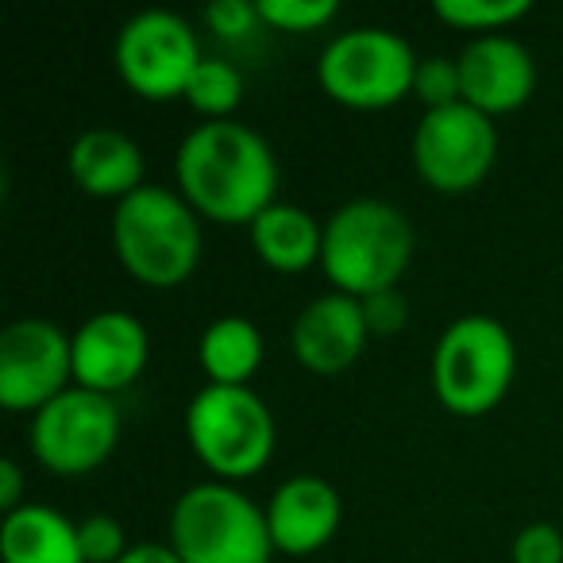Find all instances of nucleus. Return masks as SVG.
Instances as JSON below:
<instances>
[{
    "label": "nucleus",
    "instance_id": "obj_24",
    "mask_svg": "<svg viewBox=\"0 0 563 563\" xmlns=\"http://www.w3.org/2000/svg\"><path fill=\"white\" fill-rule=\"evenodd\" d=\"M78 537L86 563H120L132 548L124 537V525L112 514H89L86 521H78Z\"/></svg>",
    "mask_w": 563,
    "mask_h": 563
},
{
    "label": "nucleus",
    "instance_id": "obj_13",
    "mask_svg": "<svg viewBox=\"0 0 563 563\" xmlns=\"http://www.w3.org/2000/svg\"><path fill=\"white\" fill-rule=\"evenodd\" d=\"M460 78H463V101L475 104L486 117L521 109L537 89V63L529 47L514 35H475L460 51Z\"/></svg>",
    "mask_w": 563,
    "mask_h": 563
},
{
    "label": "nucleus",
    "instance_id": "obj_6",
    "mask_svg": "<svg viewBox=\"0 0 563 563\" xmlns=\"http://www.w3.org/2000/svg\"><path fill=\"white\" fill-rule=\"evenodd\" d=\"M186 437L197 460L220 478H251L274 455V413L251 386H201L186 406Z\"/></svg>",
    "mask_w": 563,
    "mask_h": 563
},
{
    "label": "nucleus",
    "instance_id": "obj_14",
    "mask_svg": "<svg viewBox=\"0 0 563 563\" xmlns=\"http://www.w3.org/2000/svg\"><path fill=\"white\" fill-rule=\"evenodd\" d=\"M294 355L313 375H340L363 355L371 340L363 301L352 294H321L294 321Z\"/></svg>",
    "mask_w": 563,
    "mask_h": 563
},
{
    "label": "nucleus",
    "instance_id": "obj_12",
    "mask_svg": "<svg viewBox=\"0 0 563 563\" xmlns=\"http://www.w3.org/2000/svg\"><path fill=\"white\" fill-rule=\"evenodd\" d=\"M147 329L124 309H101L74 332V386L112 398L147 371Z\"/></svg>",
    "mask_w": 563,
    "mask_h": 563
},
{
    "label": "nucleus",
    "instance_id": "obj_8",
    "mask_svg": "<svg viewBox=\"0 0 563 563\" xmlns=\"http://www.w3.org/2000/svg\"><path fill=\"white\" fill-rule=\"evenodd\" d=\"M201 58L194 27L170 9L135 12L117 32V47H112V63L124 86L147 101L186 97Z\"/></svg>",
    "mask_w": 563,
    "mask_h": 563
},
{
    "label": "nucleus",
    "instance_id": "obj_28",
    "mask_svg": "<svg viewBox=\"0 0 563 563\" xmlns=\"http://www.w3.org/2000/svg\"><path fill=\"white\" fill-rule=\"evenodd\" d=\"M20 494H24V471L16 460H0V509L12 514L20 509Z\"/></svg>",
    "mask_w": 563,
    "mask_h": 563
},
{
    "label": "nucleus",
    "instance_id": "obj_5",
    "mask_svg": "<svg viewBox=\"0 0 563 563\" xmlns=\"http://www.w3.org/2000/svg\"><path fill=\"white\" fill-rule=\"evenodd\" d=\"M517 344L501 321L467 313L440 332L432 347V390L455 417H483L514 386Z\"/></svg>",
    "mask_w": 563,
    "mask_h": 563
},
{
    "label": "nucleus",
    "instance_id": "obj_22",
    "mask_svg": "<svg viewBox=\"0 0 563 563\" xmlns=\"http://www.w3.org/2000/svg\"><path fill=\"white\" fill-rule=\"evenodd\" d=\"M413 97L424 104V112L460 104L463 101L460 63H455V58H444V55L421 58V63H417V78H413Z\"/></svg>",
    "mask_w": 563,
    "mask_h": 563
},
{
    "label": "nucleus",
    "instance_id": "obj_19",
    "mask_svg": "<svg viewBox=\"0 0 563 563\" xmlns=\"http://www.w3.org/2000/svg\"><path fill=\"white\" fill-rule=\"evenodd\" d=\"M197 360L209 383L217 386H247L251 375L263 363V332L255 321L240 313L217 317L209 329L201 332L197 344Z\"/></svg>",
    "mask_w": 563,
    "mask_h": 563
},
{
    "label": "nucleus",
    "instance_id": "obj_25",
    "mask_svg": "<svg viewBox=\"0 0 563 563\" xmlns=\"http://www.w3.org/2000/svg\"><path fill=\"white\" fill-rule=\"evenodd\" d=\"M205 24L220 40H247L263 24V16H258V4H247V0H212L205 9Z\"/></svg>",
    "mask_w": 563,
    "mask_h": 563
},
{
    "label": "nucleus",
    "instance_id": "obj_17",
    "mask_svg": "<svg viewBox=\"0 0 563 563\" xmlns=\"http://www.w3.org/2000/svg\"><path fill=\"white\" fill-rule=\"evenodd\" d=\"M0 555L4 563H86L78 521L55 506H27L4 514L0 525Z\"/></svg>",
    "mask_w": 563,
    "mask_h": 563
},
{
    "label": "nucleus",
    "instance_id": "obj_16",
    "mask_svg": "<svg viewBox=\"0 0 563 563\" xmlns=\"http://www.w3.org/2000/svg\"><path fill=\"white\" fill-rule=\"evenodd\" d=\"M66 166H70V178L78 181L81 194L89 197H104V201H124L135 189H143V174H147V163H143V151L132 135L117 132V128H89L74 140L70 155H66Z\"/></svg>",
    "mask_w": 563,
    "mask_h": 563
},
{
    "label": "nucleus",
    "instance_id": "obj_7",
    "mask_svg": "<svg viewBox=\"0 0 563 563\" xmlns=\"http://www.w3.org/2000/svg\"><path fill=\"white\" fill-rule=\"evenodd\" d=\"M417 63L413 47L390 27H352L321 51L317 78L347 109H390L413 93Z\"/></svg>",
    "mask_w": 563,
    "mask_h": 563
},
{
    "label": "nucleus",
    "instance_id": "obj_29",
    "mask_svg": "<svg viewBox=\"0 0 563 563\" xmlns=\"http://www.w3.org/2000/svg\"><path fill=\"white\" fill-rule=\"evenodd\" d=\"M120 563H181V555L174 552L170 544H132L128 548V555Z\"/></svg>",
    "mask_w": 563,
    "mask_h": 563
},
{
    "label": "nucleus",
    "instance_id": "obj_10",
    "mask_svg": "<svg viewBox=\"0 0 563 563\" xmlns=\"http://www.w3.org/2000/svg\"><path fill=\"white\" fill-rule=\"evenodd\" d=\"M498 158V128L494 117L460 101L432 109L413 132V166L437 194H467L483 186Z\"/></svg>",
    "mask_w": 563,
    "mask_h": 563
},
{
    "label": "nucleus",
    "instance_id": "obj_23",
    "mask_svg": "<svg viewBox=\"0 0 563 563\" xmlns=\"http://www.w3.org/2000/svg\"><path fill=\"white\" fill-rule=\"evenodd\" d=\"M340 12L336 0H258V16L278 32H317Z\"/></svg>",
    "mask_w": 563,
    "mask_h": 563
},
{
    "label": "nucleus",
    "instance_id": "obj_3",
    "mask_svg": "<svg viewBox=\"0 0 563 563\" xmlns=\"http://www.w3.org/2000/svg\"><path fill=\"white\" fill-rule=\"evenodd\" d=\"M413 258V224L383 197H355L324 220L321 266L340 294L371 298L394 290Z\"/></svg>",
    "mask_w": 563,
    "mask_h": 563
},
{
    "label": "nucleus",
    "instance_id": "obj_26",
    "mask_svg": "<svg viewBox=\"0 0 563 563\" xmlns=\"http://www.w3.org/2000/svg\"><path fill=\"white\" fill-rule=\"evenodd\" d=\"M514 563H563V537L555 525L532 521L514 537Z\"/></svg>",
    "mask_w": 563,
    "mask_h": 563
},
{
    "label": "nucleus",
    "instance_id": "obj_9",
    "mask_svg": "<svg viewBox=\"0 0 563 563\" xmlns=\"http://www.w3.org/2000/svg\"><path fill=\"white\" fill-rule=\"evenodd\" d=\"M120 406L109 394L70 386L32 417V452L55 475H89L120 444Z\"/></svg>",
    "mask_w": 563,
    "mask_h": 563
},
{
    "label": "nucleus",
    "instance_id": "obj_2",
    "mask_svg": "<svg viewBox=\"0 0 563 563\" xmlns=\"http://www.w3.org/2000/svg\"><path fill=\"white\" fill-rule=\"evenodd\" d=\"M112 247L135 282L174 290L201 263V220L178 189L143 186L112 212Z\"/></svg>",
    "mask_w": 563,
    "mask_h": 563
},
{
    "label": "nucleus",
    "instance_id": "obj_27",
    "mask_svg": "<svg viewBox=\"0 0 563 563\" xmlns=\"http://www.w3.org/2000/svg\"><path fill=\"white\" fill-rule=\"evenodd\" d=\"M363 313H367L371 336H394V332H401L409 321L406 294H401L398 286H394V290L371 294V298H363Z\"/></svg>",
    "mask_w": 563,
    "mask_h": 563
},
{
    "label": "nucleus",
    "instance_id": "obj_20",
    "mask_svg": "<svg viewBox=\"0 0 563 563\" xmlns=\"http://www.w3.org/2000/svg\"><path fill=\"white\" fill-rule=\"evenodd\" d=\"M186 101L209 120H232L235 104L243 101V74L224 58L205 55L186 89Z\"/></svg>",
    "mask_w": 563,
    "mask_h": 563
},
{
    "label": "nucleus",
    "instance_id": "obj_4",
    "mask_svg": "<svg viewBox=\"0 0 563 563\" xmlns=\"http://www.w3.org/2000/svg\"><path fill=\"white\" fill-rule=\"evenodd\" d=\"M170 548L181 563H271L274 537L266 509L232 483H197L170 509Z\"/></svg>",
    "mask_w": 563,
    "mask_h": 563
},
{
    "label": "nucleus",
    "instance_id": "obj_18",
    "mask_svg": "<svg viewBox=\"0 0 563 563\" xmlns=\"http://www.w3.org/2000/svg\"><path fill=\"white\" fill-rule=\"evenodd\" d=\"M247 232H251V243H255L258 258H263L271 271L298 274V271H306V266L321 263L324 224H317L301 205L274 201Z\"/></svg>",
    "mask_w": 563,
    "mask_h": 563
},
{
    "label": "nucleus",
    "instance_id": "obj_1",
    "mask_svg": "<svg viewBox=\"0 0 563 563\" xmlns=\"http://www.w3.org/2000/svg\"><path fill=\"white\" fill-rule=\"evenodd\" d=\"M178 194L217 224H255L278 194V158L255 128L205 120L174 155Z\"/></svg>",
    "mask_w": 563,
    "mask_h": 563
},
{
    "label": "nucleus",
    "instance_id": "obj_15",
    "mask_svg": "<svg viewBox=\"0 0 563 563\" xmlns=\"http://www.w3.org/2000/svg\"><path fill=\"white\" fill-rule=\"evenodd\" d=\"M344 521L340 490L321 475H294L274 490L266 506L274 548L286 555H313L336 537Z\"/></svg>",
    "mask_w": 563,
    "mask_h": 563
},
{
    "label": "nucleus",
    "instance_id": "obj_21",
    "mask_svg": "<svg viewBox=\"0 0 563 563\" xmlns=\"http://www.w3.org/2000/svg\"><path fill=\"white\" fill-rule=\"evenodd\" d=\"M529 0H437L432 12H437L444 24L463 27V32H483L494 35L501 27H509L514 20L529 16Z\"/></svg>",
    "mask_w": 563,
    "mask_h": 563
},
{
    "label": "nucleus",
    "instance_id": "obj_11",
    "mask_svg": "<svg viewBox=\"0 0 563 563\" xmlns=\"http://www.w3.org/2000/svg\"><path fill=\"white\" fill-rule=\"evenodd\" d=\"M74 336L55 321L24 317L0 332V406L9 413H40L70 390Z\"/></svg>",
    "mask_w": 563,
    "mask_h": 563
}]
</instances>
